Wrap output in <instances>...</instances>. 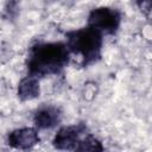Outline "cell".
<instances>
[{
  "instance_id": "ba28073f",
  "label": "cell",
  "mask_w": 152,
  "mask_h": 152,
  "mask_svg": "<svg viewBox=\"0 0 152 152\" xmlns=\"http://www.w3.org/2000/svg\"><path fill=\"white\" fill-rule=\"evenodd\" d=\"M104 146L102 145V141L94 135L90 131L82 138V140L80 141L78 146H77V151H103Z\"/></svg>"
},
{
  "instance_id": "8992f818",
  "label": "cell",
  "mask_w": 152,
  "mask_h": 152,
  "mask_svg": "<svg viewBox=\"0 0 152 152\" xmlns=\"http://www.w3.org/2000/svg\"><path fill=\"white\" fill-rule=\"evenodd\" d=\"M40 142L39 129L34 126H25L14 128L7 133L6 144L14 150H31Z\"/></svg>"
},
{
  "instance_id": "30bf717a",
  "label": "cell",
  "mask_w": 152,
  "mask_h": 152,
  "mask_svg": "<svg viewBox=\"0 0 152 152\" xmlns=\"http://www.w3.org/2000/svg\"><path fill=\"white\" fill-rule=\"evenodd\" d=\"M135 7L145 17H152V0H134Z\"/></svg>"
},
{
  "instance_id": "3957f363",
  "label": "cell",
  "mask_w": 152,
  "mask_h": 152,
  "mask_svg": "<svg viewBox=\"0 0 152 152\" xmlns=\"http://www.w3.org/2000/svg\"><path fill=\"white\" fill-rule=\"evenodd\" d=\"M122 24V13L112 6H97L89 11L87 25L97 30L103 36H114Z\"/></svg>"
},
{
  "instance_id": "7a4b0ae2",
  "label": "cell",
  "mask_w": 152,
  "mask_h": 152,
  "mask_svg": "<svg viewBox=\"0 0 152 152\" xmlns=\"http://www.w3.org/2000/svg\"><path fill=\"white\" fill-rule=\"evenodd\" d=\"M103 34L97 30L86 25L70 30L65 33L64 42L69 49L71 59L83 68L96 64L102 57Z\"/></svg>"
},
{
  "instance_id": "5b68a950",
  "label": "cell",
  "mask_w": 152,
  "mask_h": 152,
  "mask_svg": "<svg viewBox=\"0 0 152 152\" xmlns=\"http://www.w3.org/2000/svg\"><path fill=\"white\" fill-rule=\"evenodd\" d=\"M64 112L55 103H42L32 113L33 126L39 131L53 129L61 126Z\"/></svg>"
},
{
  "instance_id": "277c9868",
  "label": "cell",
  "mask_w": 152,
  "mask_h": 152,
  "mask_svg": "<svg viewBox=\"0 0 152 152\" xmlns=\"http://www.w3.org/2000/svg\"><path fill=\"white\" fill-rule=\"evenodd\" d=\"M89 132L84 122L59 126L52 138V146L59 151H77V146L82 138Z\"/></svg>"
},
{
  "instance_id": "52a82bcc",
  "label": "cell",
  "mask_w": 152,
  "mask_h": 152,
  "mask_svg": "<svg viewBox=\"0 0 152 152\" xmlns=\"http://www.w3.org/2000/svg\"><path fill=\"white\" fill-rule=\"evenodd\" d=\"M40 95V78L26 74L17 86V97L21 102L33 101Z\"/></svg>"
},
{
  "instance_id": "9c48e42d",
  "label": "cell",
  "mask_w": 152,
  "mask_h": 152,
  "mask_svg": "<svg viewBox=\"0 0 152 152\" xmlns=\"http://www.w3.org/2000/svg\"><path fill=\"white\" fill-rule=\"evenodd\" d=\"M19 2L20 0H5L4 14L8 19H14L19 13Z\"/></svg>"
},
{
  "instance_id": "6da1fadb",
  "label": "cell",
  "mask_w": 152,
  "mask_h": 152,
  "mask_svg": "<svg viewBox=\"0 0 152 152\" xmlns=\"http://www.w3.org/2000/svg\"><path fill=\"white\" fill-rule=\"evenodd\" d=\"M71 62L64 40H39L33 43L25 57L26 74L44 78L61 74Z\"/></svg>"
}]
</instances>
